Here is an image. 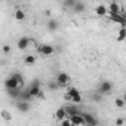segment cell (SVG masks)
I'll return each mask as SVG.
<instances>
[{"label": "cell", "mask_w": 126, "mask_h": 126, "mask_svg": "<svg viewBox=\"0 0 126 126\" xmlns=\"http://www.w3.org/2000/svg\"><path fill=\"white\" fill-rule=\"evenodd\" d=\"M64 98L68 99V101H73V102H82V95H80L77 88H68Z\"/></svg>", "instance_id": "1"}, {"label": "cell", "mask_w": 126, "mask_h": 126, "mask_svg": "<svg viewBox=\"0 0 126 126\" xmlns=\"http://www.w3.org/2000/svg\"><path fill=\"white\" fill-rule=\"evenodd\" d=\"M27 91H28V94H30L33 98H37V95L42 92V88H40V80L34 79V80L30 83V86L27 88Z\"/></svg>", "instance_id": "2"}, {"label": "cell", "mask_w": 126, "mask_h": 126, "mask_svg": "<svg viewBox=\"0 0 126 126\" xmlns=\"http://www.w3.org/2000/svg\"><path fill=\"white\" fill-rule=\"evenodd\" d=\"M111 91H113V83H111V82L104 80V82H101V83H99V86H98V91H96V92H99L101 95H108V94H111Z\"/></svg>", "instance_id": "3"}, {"label": "cell", "mask_w": 126, "mask_h": 126, "mask_svg": "<svg viewBox=\"0 0 126 126\" xmlns=\"http://www.w3.org/2000/svg\"><path fill=\"white\" fill-rule=\"evenodd\" d=\"M55 80H56V83H58L61 88H65V86L70 83V76H68L67 73H59V74L55 77Z\"/></svg>", "instance_id": "4"}, {"label": "cell", "mask_w": 126, "mask_h": 126, "mask_svg": "<svg viewBox=\"0 0 126 126\" xmlns=\"http://www.w3.org/2000/svg\"><path fill=\"white\" fill-rule=\"evenodd\" d=\"M22 86V83L21 82H18L14 76H11V77H8L6 80H5V88L6 89H14V88H21Z\"/></svg>", "instance_id": "5"}, {"label": "cell", "mask_w": 126, "mask_h": 126, "mask_svg": "<svg viewBox=\"0 0 126 126\" xmlns=\"http://www.w3.org/2000/svg\"><path fill=\"white\" fill-rule=\"evenodd\" d=\"M82 114V117H83V122H85V125H89V126H96L98 125V120L92 116V114H89V113H85V111H82L80 113Z\"/></svg>", "instance_id": "6"}, {"label": "cell", "mask_w": 126, "mask_h": 126, "mask_svg": "<svg viewBox=\"0 0 126 126\" xmlns=\"http://www.w3.org/2000/svg\"><path fill=\"white\" fill-rule=\"evenodd\" d=\"M31 108L30 105V101H24V99H19V102H16V110L21 111V113H28Z\"/></svg>", "instance_id": "7"}, {"label": "cell", "mask_w": 126, "mask_h": 126, "mask_svg": "<svg viewBox=\"0 0 126 126\" xmlns=\"http://www.w3.org/2000/svg\"><path fill=\"white\" fill-rule=\"evenodd\" d=\"M30 43H31L30 37L24 36V37H19V39H18V43H16V46H18V49L24 50V49H27V47H28V45H30Z\"/></svg>", "instance_id": "8"}, {"label": "cell", "mask_w": 126, "mask_h": 126, "mask_svg": "<svg viewBox=\"0 0 126 126\" xmlns=\"http://www.w3.org/2000/svg\"><path fill=\"white\" fill-rule=\"evenodd\" d=\"M39 52L43 53L45 56H50V55L55 52V49H53L50 45H40V46H39Z\"/></svg>", "instance_id": "9"}, {"label": "cell", "mask_w": 126, "mask_h": 126, "mask_svg": "<svg viewBox=\"0 0 126 126\" xmlns=\"http://www.w3.org/2000/svg\"><path fill=\"white\" fill-rule=\"evenodd\" d=\"M64 110H65V116H67V117L74 116V114H79V113L82 111L77 105H67V107H64Z\"/></svg>", "instance_id": "10"}, {"label": "cell", "mask_w": 126, "mask_h": 126, "mask_svg": "<svg viewBox=\"0 0 126 126\" xmlns=\"http://www.w3.org/2000/svg\"><path fill=\"white\" fill-rule=\"evenodd\" d=\"M110 19L113 22H117L122 27H125V15H122V14H110Z\"/></svg>", "instance_id": "11"}, {"label": "cell", "mask_w": 126, "mask_h": 126, "mask_svg": "<svg viewBox=\"0 0 126 126\" xmlns=\"http://www.w3.org/2000/svg\"><path fill=\"white\" fill-rule=\"evenodd\" d=\"M82 113V111H80ZM74 114V116H70V122H71V125H85V122H83V117H82V114Z\"/></svg>", "instance_id": "12"}, {"label": "cell", "mask_w": 126, "mask_h": 126, "mask_svg": "<svg viewBox=\"0 0 126 126\" xmlns=\"http://www.w3.org/2000/svg\"><path fill=\"white\" fill-rule=\"evenodd\" d=\"M76 14H82V12H85V9H86V5L83 3V2H77L76 0V3H74V6L71 8Z\"/></svg>", "instance_id": "13"}, {"label": "cell", "mask_w": 126, "mask_h": 126, "mask_svg": "<svg viewBox=\"0 0 126 126\" xmlns=\"http://www.w3.org/2000/svg\"><path fill=\"white\" fill-rule=\"evenodd\" d=\"M59 28V22L56 19H49L47 21V30L49 31H56Z\"/></svg>", "instance_id": "14"}, {"label": "cell", "mask_w": 126, "mask_h": 126, "mask_svg": "<svg viewBox=\"0 0 126 126\" xmlns=\"http://www.w3.org/2000/svg\"><path fill=\"white\" fill-rule=\"evenodd\" d=\"M8 91V95L11 98H19V94H21V88H14V89H6Z\"/></svg>", "instance_id": "15"}, {"label": "cell", "mask_w": 126, "mask_h": 126, "mask_svg": "<svg viewBox=\"0 0 126 126\" xmlns=\"http://www.w3.org/2000/svg\"><path fill=\"white\" fill-rule=\"evenodd\" d=\"M108 9H110V14H119V11H120V6H119V3H116V2H111Z\"/></svg>", "instance_id": "16"}, {"label": "cell", "mask_w": 126, "mask_h": 126, "mask_svg": "<svg viewBox=\"0 0 126 126\" xmlns=\"http://www.w3.org/2000/svg\"><path fill=\"white\" fill-rule=\"evenodd\" d=\"M55 117H56V119H59V120H61V119H64V117H67V116H65V110H64V107H61V108H58V110H56Z\"/></svg>", "instance_id": "17"}, {"label": "cell", "mask_w": 126, "mask_h": 126, "mask_svg": "<svg viewBox=\"0 0 126 126\" xmlns=\"http://www.w3.org/2000/svg\"><path fill=\"white\" fill-rule=\"evenodd\" d=\"M24 62H25L27 65H33L34 62H36V56H34V55H27V56L24 58Z\"/></svg>", "instance_id": "18"}, {"label": "cell", "mask_w": 126, "mask_h": 126, "mask_svg": "<svg viewBox=\"0 0 126 126\" xmlns=\"http://www.w3.org/2000/svg\"><path fill=\"white\" fill-rule=\"evenodd\" d=\"M95 12H96V15H99V16H104V15L107 14V8H105V6H102V5H99V6H96Z\"/></svg>", "instance_id": "19"}, {"label": "cell", "mask_w": 126, "mask_h": 126, "mask_svg": "<svg viewBox=\"0 0 126 126\" xmlns=\"http://www.w3.org/2000/svg\"><path fill=\"white\" fill-rule=\"evenodd\" d=\"M0 114H2V119H3V120H8V122L12 120V114H11L8 110H2V113H0Z\"/></svg>", "instance_id": "20"}, {"label": "cell", "mask_w": 126, "mask_h": 126, "mask_svg": "<svg viewBox=\"0 0 126 126\" xmlns=\"http://www.w3.org/2000/svg\"><path fill=\"white\" fill-rule=\"evenodd\" d=\"M125 37H126V30H125V27H122V28L119 30L117 40H119V42H123V40H125Z\"/></svg>", "instance_id": "21"}, {"label": "cell", "mask_w": 126, "mask_h": 126, "mask_svg": "<svg viewBox=\"0 0 126 126\" xmlns=\"http://www.w3.org/2000/svg\"><path fill=\"white\" fill-rule=\"evenodd\" d=\"M15 18H16L18 21H24V19H25V14H24L21 9H18V11L15 12Z\"/></svg>", "instance_id": "22"}, {"label": "cell", "mask_w": 126, "mask_h": 126, "mask_svg": "<svg viewBox=\"0 0 126 126\" xmlns=\"http://www.w3.org/2000/svg\"><path fill=\"white\" fill-rule=\"evenodd\" d=\"M76 3V0H64V8L65 9H71Z\"/></svg>", "instance_id": "23"}, {"label": "cell", "mask_w": 126, "mask_h": 126, "mask_svg": "<svg viewBox=\"0 0 126 126\" xmlns=\"http://www.w3.org/2000/svg\"><path fill=\"white\" fill-rule=\"evenodd\" d=\"M114 102H116V107H119V108H123L125 107V99L123 98H117Z\"/></svg>", "instance_id": "24"}, {"label": "cell", "mask_w": 126, "mask_h": 126, "mask_svg": "<svg viewBox=\"0 0 126 126\" xmlns=\"http://www.w3.org/2000/svg\"><path fill=\"white\" fill-rule=\"evenodd\" d=\"M92 99H94V101H96V102H99V101L102 99V95H101V94L98 92V94H95V95H92Z\"/></svg>", "instance_id": "25"}, {"label": "cell", "mask_w": 126, "mask_h": 126, "mask_svg": "<svg viewBox=\"0 0 126 126\" xmlns=\"http://www.w3.org/2000/svg\"><path fill=\"white\" fill-rule=\"evenodd\" d=\"M61 125H62V126H70L71 122H70V119H65V117H64V119H61Z\"/></svg>", "instance_id": "26"}, {"label": "cell", "mask_w": 126, "mask_h": 126, "mask_svg": "<svg viewBox=\"0 0 126 126\" xmlns=\"http://www.w3.org/2000/svg\"><path fill=\"white\" fill-rule=\"evenodd\" d=\"M56 88H59V85L56 83V80H55V82H50V83H49V89H50V91H53V89H56Z\"/></svg>", "instance_id": "27"}, {"label": "cell", "mask_w": 126, "mask_h": 126, "mask_svg": "<svg viewBox=\"0 0 126 126\" xmlns=\"http://www.w3.org/2000/svg\"><path fill=\"white\" fill-rule=\"evenodd\" d=\"M2 50H3V53H9V52H11V46H9V45H5Z\"/></svg>", "instance_id": "28"}, {"label": "cell", "mask_w": 126, "mask_h": 126, "mask_svg": "<svg viewBox=\"0 0 126 126\" xmlns=\"http://www.w3.org/2000/svg\"><path fill=\"white\" fill-rule=\"evenodd\" d=\"M123 123H125V120H123V119H117V120H116V125H117V126H122Z\"/></svg>", "instance_id": "29"}]
</instances>
